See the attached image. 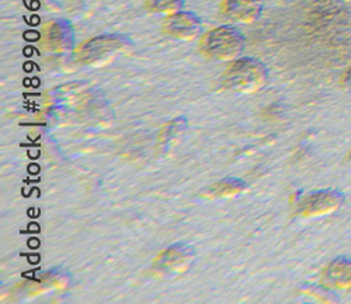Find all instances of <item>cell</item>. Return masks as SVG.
Instances as JSON below:
<instances>
[{
	"label": "cell",
	"instance_id": "cell-1",
	"mask_svg": "<svg viewBox=\"0 0 351 304\" xmlns=\"http://www.w3.org/2000/svg\"><path fill=\"white\" fill-rule=\"evenodd\" d=\"M270 73L267 66L256 58H238L229 62L221 76V83L226 90L235 93L252 94L265 88Z\"/></svg>",
	"mask_w": 351,
	"mask_h": 304
},
{
	"label": "cell",
	"instance_id": "cell-2",
	"mask_svg": "<svg viewBox=\"0 0 351 304\" xmlns=\"http://www.w3.org/2000/svg\"><path fill=\"white\" fill-rule=\"evenodd\" d=\"M245 36L233 25H219L204 33L198 41L199 52L218 62H232L241 58L245 49Z\"/></svg>",
	"mask_w": 351,
	"mask_h": 304
},
{
	"label": "cell",
	"instance_id": "cell-3",
	"mask_svg": "<svg viewBox=\"0 0 351 304\" xmlns=\"http://www.w3.org/2000/svg\"><path fill=\"white\" fill-rule=\"evenodd\" d=\"M131 40L124 34H103L82 42L76 51V59L83 65L103 66L131 47Z\"/></svg>",
	"mask_w": 351,
	"mask_h": 304
},
{
	"label": "cell",
	"instance_id": "cell-4",
	"mask_svg": "<svg viewBox=\"0 0 351 304\" xmlns=\"http://www.w3.org/2000/svg\"><path fill=\"white\" fill-rule=\"evenodd\" d=\"M344 203V195L337 190H322L305 195L297 206L301 218H324L335 214Z\"/></svg>",
	"mask_w": 351,
	"mask_h": 304
},
{
	"label": "cell",
	"instance_id": "cell-5",
	"mask_svg": "<svg viewBox=\"0 0 351 304\" xmlns=\"http://www.w3.org/2000/svg\"><path fill=\"white\" fill-rule=\"evenodd\" d=\"M195 258V251L191 246L187 244H173L167 247L165 251H162L154 265L152 272L155 277L166 278L179 275V273L189 269V266L193 264Z\"/></svg>",
	"mask_w": 351,
	"mask_h": 304
},
{
	"label": "cell",
	"instance_id": "cell-6",
	"mask_svg": "<svg viewBox=\"0 0 351 304\" xmlns=\"http://www.w3.org/2000/svg\"><path fill=\"white\" fill-rule=\"evenodd\" d=\"M162 31L176 40L193 41L202 36V20L193 12L182 10L165 17Z\"/></svg>",
	"mask_w": 351,
	"mask_h": 304
},
{
	"label": "cell",
	"instance_id": "cell-7",
	"mask_svg": "<svg viewBox=\"0 0 351 304\" xmlns=\"http://www.w3.org/2000/svg\"><path fill=\"white\" fill-rule=\"evenodd\" d=\"M45 51L52 53H65L75 45V31L68 20L58 18L49 21L40 36Z\"/></svg>",
	"mask_w": 351,
	"mask_h": 304
},
{
	"label": "cell",
	"instance_id": "cell-8",
	"mask_svg": "<svg viewBox=\"0 0 351 304\" xmlns=\"http://www.w3.org/2000/svg\"><path fill=\"white\" fill-rule=\"evenodd\" d=\"M265 9L263 0H222L219 14L229 23L253 24Z\"/></svg>",
	"mask_w": 351,
	"mask_h": 304
},
{
	"label": "cell",
	"instance_id": "cell-9",
	"mask_svg": "<svg viewBox=\"0 0 351 304\" xmlns=\"http://www.w3.org/2000/svg\"><path fill=\"white\" fill-rule=\"evenodd\" d=\"M322 283L329 290L348 293L351 292V258L337 257L325 269Z\"/></svg>",
	"mask_w": 351,
	"mask_h": 304
},
{
	"label": "cell",
	"instance_id": "cell-10",
	"mask_svg": "<svg viewBox=\"0 0 351 304\" xmlns=\"http://www.w3.org/2000/svg\"><path fill=\"white\" fill-rule=\"evenodd\" d=\"M247 184L241 178H223L219 182H215L207 190L201 192V197L206 199H221V198H229L235 197L246 190Z\"/></svg>",
	"mask_w": 351,
	"mask_h": 304
},
{
	"label": "cell",
	"instance_id": "cell-11",
	"mask_svg": "<svg viewBox=\"0 0 351 304\" xmlns=\"http://www.w3.org/2000/svg\"><path fill=\"white\" fill-rule=\"evenodd\" d=\"M186 0H145V9L155 16H170L182 12Z\"/></svg>",
	"mask_w": 351,
	"mask_h": 304
},
{
	"label": "cell",
	"instance_id": "cell-12",
	"mask_svg": "<svg viewBox=\"0 0 351 304\" xmlns=\"http://www.w3.org/2000/svg\"><path fill=\"white\" fill-rule=\"evenodd\" d=\"M184 128H187V119H184V118L176 119V121H173V123H169V124L162 129L159 139L163 140V142H167L169 139L173 138V135L176 136V134L180 132V131L184 129Z\"/></svg>",
	"mask_w": 351,
	"mask_h": 304
},
{
	"label": "cell",
	"instance_id": "cell-13",
	"mask_svg": "<svg viewBox=\"0 0 351 304\" xmlns=\"http://www.w3.org/2000/svg\"><path fill=\"white\" fill-rule=\"evenodd\" d=\"M343 83H344V87H346V90H347L348 93L351 94V68H350V69L347 71V73L344 75Z\"/></svg>",
	"mask_w": 351,
	"mask_h": 304
},
{
	"label": "cell",
	"instance_id": "cell-14",
	"mask_svg": "<svg viewBox=\"0 0 351 304\" xmlns=\"http://www.w3.org/2000/svg\"><path fill=\"white\" fill-rule=\"evenodd\" d=\"M83 2H84V0H83ZM86 2H90V0H86Z\"/></svg>",
	"mask_w": 351,
	"mask_h": 304
}]
</instances>
